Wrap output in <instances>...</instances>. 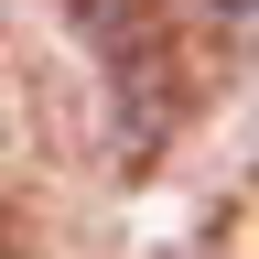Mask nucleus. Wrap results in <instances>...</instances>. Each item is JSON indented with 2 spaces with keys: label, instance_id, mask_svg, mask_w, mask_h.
Wrapping results in <instances>:
<instances>
[{
  "label": "nucleus",
  "instance_id": "f257e3e1",
  "mask_svg": "<svg viewBox=\"0 0 259 259\" xmlns=\"http://www.w3.org/2000/svg\"><path fill=\"white\" fill-rule=\"evenodd\" d=\"M76 32L108 44V54H141L151 44V0H76Z\"/></svg>",
  "mask_w": 259,
  "mask_h": 259
},
{
  "label": "nucleus",
  "instance_id": "f03ea898",
  "mask_svg": "<svg viewBox=\"0 0 259 259\" xmlns=\"http://www.w3.org/2000/svg\"><path fill=\"white\" fill-rule=\"evenodd\" d=\"M194 22H205L216 44H248V32H259V0H194Z\"/></svg>",
  "mask_w": 259,
  "mask_h": 259
}]
</instances>
